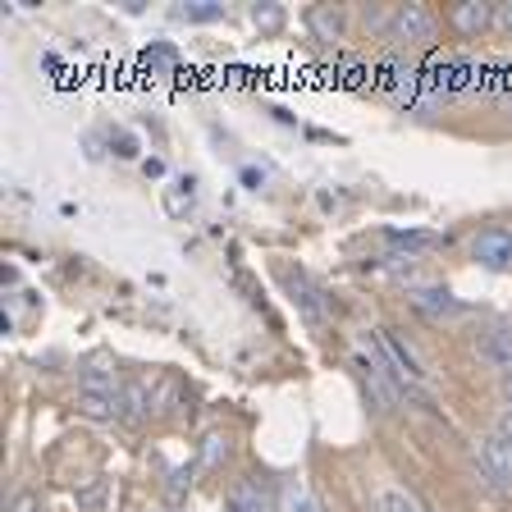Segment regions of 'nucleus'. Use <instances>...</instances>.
<instances>
[{
    "label": "nucleus",
    "mask_w": 512,
    "mask_h": 512,
    "mask_svg": "<svg viewBox=\"0 0 512 512\" xmlns=\"http://www.w3.org/2000/svg\"><path fill=\"white\" fill-rule=\"evenodd\" d=\"M467 256L480 270H512V224H480L467 238Z\"/></svg>",
    "instance_id": "f257e3e1"
},
{
    "label": "nucleus",
    "mask_w": 512,
    "mask_h": 512,
    "mask_svg": "<svg viewBox=\"0 0 512 512\" xmlns=\"http://www.w3.org/2000/svg\"><path fill=\"white\" fill-rule=\"evenodd\" d=\"M471 352H476V362L485 366V371L508 375L512 371V325H508V320H494V325L476 330Z\"/></svg>",
    "instance_id": "f03ea898"
},
{
    "label": "nucleus",
    "mask_w": 512,
    "mask_h": 512,
    "mask_svg": "<svg viewBox=\"0 0 512 512\" xmlns=\"http://www.w3.org/2000/svg\"><path fill=\"white\" fill-rule=\"evenodd\" d=\"M279 279H284V288L293 293V302H298V311L311 320V325H325L330 320V298H325V288L316 284V279L307 275V270H293V266H284L279 270Z\"/></svg>",
    "instance_id": "7ed1b4c3"
},
{
    "label": "nucleus",
    "mask_w": 512,
    "mask_h": 512,
    "mask_svg": "<svg viewBox=\"0 0 512 512\" xmlns=\"http://www.w3.org/2000/svg\"><path fill=\"white\" fill-rule=\"evenodd\" d=\"M471 458H476V471L480 480H490L499 494H512V453L499 444L494 435H480L471 444Z\"/></svg>",
    "instance_id": "20e7f679"
},
{
    "label": "nucleus",
    "mask_w": 512,
    "mask_h": 512,
    "mask_svg": "<svg viewBox=\"0 0 512 512\" xmlns=\"http://www.w3.org/2000/svg\"><path fill=\"white\" fill-rule=\"evenodd\" d=\"M389 37L403 46H430L435 42V14L426 5H398L394 23H389Z\"/></svg>",
    "instance_id": "39448f33"
},
{
    "label": "nucleus",
    "mask_w": 512,
    "mask_h": 512,
    "mask_svg": "<svg viewBox=\"0 0 512 512\" xmlns=\"http://www.w3.org/2000/svg\"><path fill=\"white\" fill-rule=\"evenodd\" d=\"M494 14L499 5H485V0H458V5H448V28L467 37V42H480L485 32H494Z\"/></svg>",
    "instance_id": "423d86ee"
},
{
    "label": "nucleus",
    "mask_w": 512,
    "mask_h": 512,
    "mask_svg": "<svg viewBox=\"0 0 512 512\" xmlns=\"http://www.w3.org/2000/svg\"><path fill=\"white\" fill-rule=\"evenodd\" d=\"M407 307L426 320H448L462 311V302L448 293V284H412L407 288Z\"/></svg>",
    "instance_id": "0eeeda50"
},
{
    "label": "nucleus",
    "mask_w": 512,
    "mask_h": 512,
    "mask_svg": "<svg viewBox=\"0 0 512 512\" xmlns=\"http://www.w3.org/2000/svg\"><path fill=\"white\" fill-rule=\"evenodd\" d=\"M224 512H279V494L266 490V480L243 476L234 480V490L224 494Z\"/></svg>",
    "instance_id": "6e6552de"
},
{
    "label": "nucleus",
    "mask_w": 512,
    "mask_h": 512,
    "mask_svg": "<svg viewBox=\"0 0 512 512\" xmlns=\"http://www.w3.org/2000/svg\"><path fill=\"white\" fill-rule=\"evenodd\" d=\"M384 243L394 247V256L416 261V256L448 247V234H430V229H398V224H394V229H384Z\"/></svg>",
    "instance_id": "1a4fd4ad"
},
{
    "label": "nucleus",
    "mask_w": 512,
    "mask_h": 512,
    "mask_svg": "<svg viewBox=\"0 0 512 512\" xmlns=\"http://www.w3.org/2000/svg\"><path fill=\"white\" fill-rule=\"evenodd\" d=\"M302 23H307V32L320 46H339L343 37H348V14H343L339 5H311V10L302 14Z\"/></svg>",
    "instance_id": "9d476101"
},
{
    "label": "nucleus",
    "mask_w": 512,
    "mask_h": 512,
    "mask_svg": "<svg viewBox=\"0 0 512 512\" xmlns=\"http://www.w3.org/2000/svg\"><path fill=\"white\" fill-rule=\"evenodd\" d=\"M151 416V384L147 380H133L119 389V421H128V426H138V421H147Z\"/></svg>",
    "instance_id": "9b49d317"
},
{
    "label": "nucleus",
    "mask_w": 512,
    "mask_h": 512,
    "mask_svg": "<svg viewBox=\"0 0 512 512\" xmlns=\"http://www.w3.org/2000/svg\"><path fill=\"white\" fill-rule=\"evenodd\" d=\"M371 512H430V508L412 490H403V485H375Z\"/></svg>",
    "instance_id": "f8f14e48"
},
{
    "label": "nucleus",
    "mask_w": 512,
    "mask_h": 512,
    "mask_svg": "<svg viewBox=\"0 0 512 512\" xmlns=\"http://www.w3.org/2000/svg\"><path fill=\"white\" fill-rule=\"evenodd\" d=\"M78 389H87V394H119L124 380H119V371H110V366L96 357V362L78 366Z\"/></svg>",
    "instance_id": "ddd939ff"
},
{
    "label": "nucleus",
    "mask_w": 512,
    "mask_h": 512,
    "mask_svg": "<svg viewBox=\"0 0 512 512\" xmlns=\"http://www.w3.org/2000/svg\"><path fill=\"white\" fill-rule=\"evenodd\" d=\"M74 407L87 421H119V394H87V389H78Z\"/></svg>",
    "instance_id": "4468645a"
},
{
    "label": "nucleus",
    "mask_w": 512,
    "mask_h": 512,
    "mask_svg": "<svg viewBox=\"0 0 512 512\" xmlns=\"http://www.w3.org/2000/svg\"><path fill=\"white\" fill-rule=\"evenodd\" d=\"M279 512H320V503L311 499V490L302 480H284L279 485Z\"/></svg>",
    "instance_id": "2eb2a0df"
},
{
    "label": "nucleus",
    "mask_w": 512,
    "mask_h": 512,
    "mask_svg": "<svg viewBox=\"0 0 512 512\" xmlns=\"http://www.w3.org/2000/svg\"><path fill=\"white\" fill-rule=\"evenodd\" d=\"M179 14L183 23H215V19H224V5L220 0H188V5H179Z\"/></svg>",
    "instance_id": "dca6fc26"
},
{
    "label": "nucleus",
    "mask_w": 512,
    "mask_h": 512,
    "mask_svg": "<svg viewBox=\"0 0 512 512\" xmlns=\"http://www.w3.org/2000/svg\"><path fill=\"white\" fill-rule=\"evenodd\" d=\"M192 202H197V183H192V179H174L170 192H165V206H170V215H188Z\"/></svg>",
    "instance_id": "f3484780"
},
{
    "label": "nucleus",
    "mask_w": 512,
    "mask_h": 512,
    "mask_svg": "<svg viewBox=\"0 0 512 512\" xmlns=\"http://www.w3.org/2000/svg\"><path fill=\"white\" fill-rule=\"evenodd\" d=\"M252 23L266 32H279L284 28V10H279V5H252Z\"/></svg>",
    "instance_id": "a211bd4d"
},
{
    "label": "nucleus",
    "mask_w": 512,
    "mask_h": 512,
    "mask_svg": "<svg viewBox=\"0 0 512 512\" xmlns=\"http://www.w3.org/2000/svg\"><path fill=\"white\" fill-rule=\"evenodd\" d=\"M490 435L499 439V444H503V448H508V453H512V412H508V407H503V412L494 416V430H490Z\"/></svg>",
    "instance_id": "6ab92c4d"
},
{
    "label": "nucleus",
    "mask_w": 512,
    "mask_h": 512,
    "mask_svg": "<svg viewBox=\"0 0 512 512\" xmlns=\"http://www.w3.org/2000/svg\"><path fill=\"white\" fill-rule=\"evenodd\" d=\"M10 512H46V508H42V499H37V494H14Z\"/></svg>",
    "instance_id": "aec40b11"
},
{
    "label": "nucleus",
    "mask_w": 512,
    "mask_h": 512,
    "mask_svg": "<svg viewBox=\"0 0 512 512\" xmlns=\"http://www.w3.org/2000/svg\"><path fill=\"white\" fill-rule=\"evenodd\" d=\"M494 32H503V37L512 42V0L508 5H499V14H494Z\"/></svg>",
    "instance_id": "412c9836"
},
{
    "label": "nucleus",
    "mask_w": 512,
    "mask_h": 512,
    "mask_svg": "<svg viewBox=\"0 0 512 512\" xmlns=\"http://www.w3.org/2000/svg\"><path fill=\"white\" fill-rule=\"evenodd\" d=\"M499 398H503V407L512 412V371H508V375H499Z\"/></svg>",
    "instance_id": "4be33fe9"
}]
</instances>
